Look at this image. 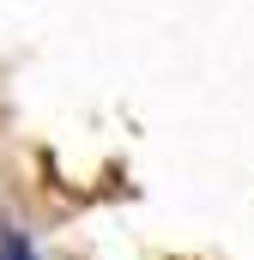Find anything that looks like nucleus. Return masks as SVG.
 I'll list each match as a JSON object with an SVG mask.
<instances>
[{
    "label": "nucleus",
    "instance_id": "1",
    "mask_svg": "<svg viewBox=\"0 0 254 260\" xmlns=\"http://www.w3.org/2000/svg\"><path fill=\"white\" fill-rule=\"evenodd\" d=\"M0 260H37V248H30L12 224H0Z\"/></svg>",
    "mask_w": 254,
    "mask_h": 260
}]
</instances>
